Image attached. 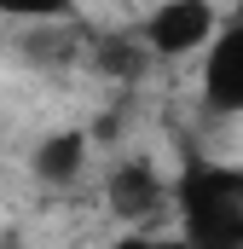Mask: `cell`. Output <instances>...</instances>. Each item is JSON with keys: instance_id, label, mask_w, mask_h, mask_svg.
Segmentation results:
<instances>
[{"instance_id": "obj_1", "label": "cell", "mask_w": 243, "mask_h": 249, "mask_svg": "<svg viewBox=\"0 0 243 249\" xmlns=\"http://www.w3.org/2000/svg\"><path fill=\"white\" fill-rule=\"evenodd\" d=\"M168 203L180 209L185 249H243V168L238 162H185L168 186Z\"/></svg>"}, {"instance_id": "obj_2", "label": "cell", "mask_w": 243, "mask_h": 249, "mask_svg": "<svg viewBox=\"0 0 243 249\" xmlns=\"http://www.w3.org/2000/svg\"><path fill=\"white\" fill-rule=\"evenodd\" d=\"M139 35H145L151 53H197V47H208L220 35V18L203 0H168L139 23Z\"/></svg>"}, {"instance_id": "obj_3", "label": "cell", "mask_w": 243, "mask_h": 249, "mask_svg": "<svg viewBox=\"0 0 243 249\" xmlns=\"http://www.w3.org/2000/svg\"><path fill=\"white\" fill-rule=\"evenodd\" d=\"M104 197H110V209H116L122 220H151L162 203H168V180L151 168V162H122L116 174H110V186H104Z\"/></svg>"}, {"instance_id": "obj_4", "label": "cell", "mask_w": 243, "mask_h": 249, "mask_svg": "<svg viewBox=\"0 0 243 249\" xmlns=\"http://www.w3.org/2000/svg\"><path fill=\"white\" fill-rule=\"evenodd\" d=\"M208 99L220 110H243V18L208 47Z\"/></svg>"}, {"instance_id": "obj_5", "label": "cell", "mask_w": 243, "mask_h": 249, "mask_svg": "<svg viewBox=\"0 0 243 249\" xmlns=\"http://www.w3.org/2000/svg\"><path fill=\"white\" fill-rule=\"evenodd\" d=\"M29 168H35V180H47V186L81 180V168H87V133H75V127L47 133V139L29 151Z\"/></svg>"}, {"instance_id": "obj_6", "label": "cell", "mask_w": 243, "mask_h": 249, "mask_svg": "<svg viewBox=\"0 0 243 249\" xmlns=\"http://www.w3.org/2000/svg\"><path fill=\"white\" fill-rule=\"evenodd\" d=\"M116 249H185L180 238H168V232H127Z\"/></svg>"}]
</instances>
